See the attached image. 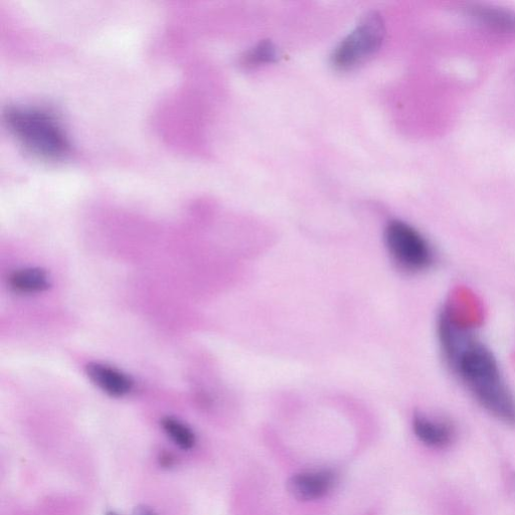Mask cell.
<instances>
[{"label":"cell","mask_w":515,"mask_h":515,"mask_svg":"<svg viewBox=\"0 0 515 515\" xmlns=\"http://www.w3.org/2000/svg\"><path fill=\"white\" fill-rule=\"evenodd\" d=\"M162 429L179 448L191 450L196 445V435L192 429L182 421L167 417L161 422Z\"/></svg>","instance_id":"obj_10"},{"label":"cell","mask_w":515,"mask_h":515,"mask_svg":"<svg viewBox=\"0 0 515 515\" xmlns=\"http://www.w3.org/2000/svg\"><path fill=\"white\" fill-rule=\"evenodd\" d=\"M413 429L417 438L432 448H445L454 438L453 428L448 423L424 415L415 416Z\"/></svg>","instance_id":"obj_7"},{"label":"cell","mask_w":515,"mask_h":515,"mask_svg":"<svg viewBox=\"0 0 515 515\" xmlns=\"http://www.w3.org/2000/svg\"><path fill=\"white\" fill-rule=\"evenodd\" d=\"M87 374L102 391L113 397H123L133 389V381L127 375L107 365L92 363L87 366Z\"/></svg>","instance_id":"obj_6"},{"label":"cell","mask_w":515,"mask_h":515,"mask_svg":"<svg viewBox=\"0 0 515 515\" xmlns=\"http://www.w3.org/2000/svg\"><path fill=\"white\" fill-rule=\"evenodd\" d=\"M107 515H118V514L113 512V511H110V512L107 513Z\"/></svg>","instance_id":"obj_13"},{"label":"cell","mask_w":515,"mask_h":515,"mask_svg":"<svg viewBox=\"0 0 515 515\" xmlns=\"http://www.w3.org/2000/svg\"><path fill=\"white\" fill-rule=\"evenodd\" d=\"M468 15L479 25L497 33H515V14L500 8L473 6Z\"/></svg>","instance_id":"obj_8"},{"label":"cell","mask_w":515,"mask_h":515,"mask_svg":"<svg viewBox=\"0 0 515 515\" xmlns=\"http://www.w3.org/2000/svg\"><path fill=\"white\" fill-rule=\"evenodd\" d=\"M9 284L18 293L34 294L46 291L50 287V278L41 268H25L15 271Z\"/></svg>","instance_id":"obj_9"},{"label":"cell","mask_w":515,"mask_h":515,"mask_svg":"<svg viewBox=\"0 0 515 515\" xmlns=\"http://www.w3.org/2000/svg\"><path fill=\"white\" fill-rule=\"evenodd\" d=\"M136 515H158V514L155 513L152 509L144 506V507L137 508Z\"/></svg>","instance_id":"obj_12"},{"label":"cell","mask_w":515,"mask_h":515,"mask_svg":"<svg viewBox=\"0 0 515 515\" xmlns=\"http://www.w3.org/2000/svg\"><path fill=\"white\" fill-rule=\"evenodd\" d=\"M6 123L30 152L56 159L69 151V142L57 119L50 112L28 107H11L5 113Z\"/></svg>","instance_id":"obj_2"},{"label":"cell","mask_w":515,"mask_h":515,"mask_svg":"<svg viewBox=\"0 0 515 515\" xmlns=\"http://www.w3.org/2000/svg\"><path fill=\"white\" fill-rule=\"evenodd\" d=\"M385 243L392 260L405 271L420 272L433 262V251L428 241L405 222L396 220L388 224Z\"/></svg>","instance_id":"obj_3"},{"label":"cell","mask_w":515,"mask_h":515,"mask_svg":"<svg viewBox=\"0 0 515 515\" xmlns=\"http://www.w3.org/2000/svg\"><path fill=\"white\" fill-rule=\"evenodd\" d=\"M334 482L335 476L328 470L302 472L292 477L289 490L298 499L315 500L326 495Z\"/></svg>","instance_id":"obj_5"},{"label":"cell","mask_w":515,"mask_h":515,"mask_svg":"<svg viewBox=\"0 0 515 515\" xmlns=\"http://www.w3.org/2000/svg\"><path fill=\"white\" fill-rule=\"evenodd\" d=\"M276 58L277 51L275 46L271 42L264 41L247 52L243 57V64L247 67H258L272 63Z\"/></svg>","instance_id":"obj_11"},{"label":"cell","mask_w":515,"mask_h":515,"mask_svg":"<svg viewBox=\"0 0 515 515\" xmlns=\"http://www.w3.org/2000/svg\"><path fill=\"white\" fill-rule=\"evenodd\" d=\"M440 337L448 360L474 398L497 419L515 425V397L491 352L447 316Z\"/></svg>","instance_id":"obj_1"},{"label":"cell","mask_w":515,"mask_h":515,"mask_svg":"<svg viewBox=\"0 0 515 515\" xmlns=\"http://www.w3.org/2000/svg\"><path fill=\"white\" fill-rule=\"evenodd\" d=\"M385 35L383 19L376 13L368 15L357 29L336 47L331 57L332 64L341 70L358 66L380 50Z\"/></svg>","instance_id":"obj_4"}]
</instances>
